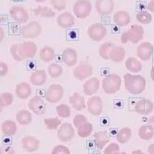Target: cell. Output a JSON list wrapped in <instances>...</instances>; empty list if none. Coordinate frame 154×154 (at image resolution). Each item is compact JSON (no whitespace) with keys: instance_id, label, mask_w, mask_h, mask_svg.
I'll return each mask as SVG.
<instances>
[{"instance_id":"9a60e30c","label":"cell","mask_w":154,"mask_h":154,"mask_svg":"<svg viewBox=\"0 0 154 154\" xmlns=\"http://www.w3.org/2000/svg\"><path fill=\"white\" fill-rule=\"evenodd\" d=\"M40 140L32 136H25L21 139V147L26 151L34 153L39 149Z\"/></svg>"},{"instance_id":"6da1fadb","label":"cell","mask_w":154,"mask_h":154,"mask_svg":"<svg viewBox=\"0 0 154 154\" xmlns=\"http://www.w3.org/2000/svg\"><path fill=\"white\" fill-rule=\"evenodd\" d=\"M125 89L132 95H139L146 88V80L138 74L125 73Z\"/></svg>"},{"instance_id":"83f0119b","label":"cell","mask_w":154,"mask_h":154,"mask_svg":"<svg viewBox=\"0 0 154 154\" xmlns=\"http://www.w3.org/2000/svg\"><path fill=\"white\" fill-rule=\"evenodd\" d=\"M125 50L123 47L121 46H115L109 55V60L114 62H122L125 60Z\"/></svg>"},{"instance_id":"1f68e13d","label":"cell","mask_w":154,"mask_h":154,"mask_svg":"<svg viewBox=\"0 0 154 154\" xmlns=\"http://www.w3.org/2000/svg\"><path fill=\"white\" fill-rule=\"evenodd\" d=\"M39 55H40V59L46 63H48L50 62L51 60H54L55 58V51L54 49L49 47V46H46L40 49V52H39Z\"/></svg>"},{"instance_id":"603a6c76","label":"cell","mask_w":154,"mask_h":154,"mask_svg":"<svg viewBox=\"0 0 154 154\" xmlns=\"http://www.w3.org/2000/svg\"><path fill=\"white\" fill-rule=\"evenodd\" d=\"M130 15L125 10H120L113 15V23L120 27L127 26L130 23Z\"/></svg>"},{"instance_id":"7402d4cb","label":"cell","mask_w":154,"mask_h":154,"mask_svg":"<svg viewBox=\"0 0 154 154\" xmlns=\"http://www.w3.org/2000/svg\"><path fill=\"white\" fill-rule=\"evenodd\" d=\"M94 143L95 146L102 149L106 147V145H108L109 143V137L108 135V133L106 131H98L95 134L94 136Z\"/></svg>"},{"instance_id":"7dc6e473","label":"cell","mask_w":154,"mask_h":154,"mask_svg":"<svg viewBox=\"0 0 154 154\" xmlns=\"http://www.w3.org/2000/svg\"><path fill=\"white\" fill-rule=\"evenodd\" d=\"M0 154H15V149L10 146H2L0 149Z\"/></svg>"},{"instance_id":"d6986e66","label":"cell","mask_w":154,"mask_h":154,"mask_svg":"<svg viewBox=\"0 0 154 154\" xmlns=\"http://www.w3.org/2000/svg\"><path fill=\"white\" fill-rule=\"evenodd\" d=\"M57 23L60 28H71L75 23L74 16L69 11H65L63 13H60L58 16Z\"/></svg>"},{"instance_id":"ffe728a7","label":"cell","mask_w":154,"mask_h":154,"mask_svg":"<svg viewBox=\"0 0 154 154\" xmlns=\"http://www.w3.org/2000/svg\"><path fill=\"white\" fill-rule=\"evenodd\" d=\"M100 88V80L97 77H92V78L86 80L83 85L84 94L86 96H92Z\"/></svg>"},{"instance_id":"680465c9","label":"cell","mask_w":154,"mask_h":154,"mask_svg":"<svg viewBox=\"0 0 154 154\" xmlns=\"http://www.w3.org/2000/svg\"></svg>"},{"instance_id":"5bb4252c","label":"cell","mask_w":154,"mask_h":154,"mask_svg":"<svg viewBox=\"0 0 154 154\" xmlns=\"http://www.w3.org/2000/svg\"><path fill=\"white\" fill-rule=\"evenodd\" d=\"M153 54V46L149 42H143L139 44V46L137 48V55L141 60L147 61L149 60Z\"/></svg>"},{"instance_id":"9c48e42d","label":"cell","mask_w":154,"mask_h":154,"mask_svg":"<svg viewBox=\"0 0 154 154\" xmlns=\"http://www.w3.org/2000/svg\"><path fill=\"white\" fill-rule=\"evenodd\" d=\"M9 16L17 23H26L29 20L27 10L20 6H13L9 8Z\"/></svg>"},{"instance_id":"4dcf8cb0","label":"cell","mask_w":154,"mask_h":154,"mask_svg":"<svg viewBox=\"0 0 154 154\" xmlns=\"http://www.w3.org/2000/svg\"><path fill=\"white\" fill-rule=\"evenodd\" d=\"M132 137V130L129 127H123L118 131L116 139L120 144H125Z\"/></svg>"},{"instance_id":"4fadbf2b","label":"cell","mask_w":154,"mask_h":154,"mask_svg":"<svg viewBox=\"0 0 154 154\" xmlns=\"http://www.w3.org/2000/svg\"><path fill=\"white\" fill-rule=\"evenodd\" d=\"M135 112L141 115H148L154 109V104L151 100L147 98H141L134 106Z\"/></svg>"},{"instance_id":"8fae6325","label":"cell","mask_w":154,"mask_h":154,"mask_svg":"<svg viewBox=\"0 0 154 154\" xmlns=\"http://www.w3.org/2000/svg\"><path fill=\"white\" fill-rule=\"evenodd\" d=\"M75 135V131L74 128L72 126V125H71L70 123H64L62 124L57 133V137L61 141V142H69L71 141Z\"/></svg>"},{"instance_id":"bcb514c9","label":"cell","mask_w":154,"mask_h":154,"mask_svg":"<svg viewBox=\"0 0 154 154\" xmlns=\"http://www.w3.org/2000/svg\"><path fill=\"white\" fill-rule=\"evenodd\" d=\"M8 66L6 62L1 61L0 62V75L1 77H4L8 74Z\"/></svg>"},{"instance_id":"f907efd6","label":"cell","mask_w":154,"mask_h":154,"mask_svg":"<svg viewBox=\"0 0 154 154\" xmlns=\"http://www.w3.org/2000/svg\"><path fill=\"white\" fill-rule=\"evenodd\" d=\"M148 150H149V154H154V143H152V144H150L149 146Z\"/></svg>"},{"instance_id":"11a10c76","label":"cell","mask_w":154,"mask_h":154,"mask_svg":"<svg viewBox=\"0 0 154 154\" xmlns=\"http://www.w3.org/2000/svg\"><path fill=\"white\" fill-rule=\"evenodd\" d=\"M115 154H126V153H125V152H120V151H119V152H117V153H115Z\"/></svg>"},{"instance_id":"e0dca14e","label":"cell","mask_w":154,"mask_h":154,"mask_svg":"<svg viewBox=\"0 0 154 154\" xmlns=\"http://www.w3.org/2000/svg\"><path fill=\"white\" fill-rule=\"evenodd\" d=\"M29 109L36 115H42L45 113V102L40 97H32L28 102Z\"/></svg>"},{"instance_id":"5b68a950","label":"cell","mask_w":154,"mask_h":154,"mask_svg":"<svg viewBox=\"0 0 154 154\" xmlns=\"http://www.w3.org/2000/svg\"><path fill=\"white\" fill-rule=\"evenodd\" d=\"M64 95V88L58 84L50 85L45 93L46 100L49 103H57L61 100Z\"/></svg>"},{"instance_id":"836d02e7","label":"cell","mask_w":154,"mask_h":154,"mask_svg":"<svg viewBox=\"0 0 154 154\" xmlns=\"http://www.w3.org/2000/svg\"><path fill=\"white\" fill-rule=\"evenodd\" d=\"M114 47L115 45L112 42H106L102 44L98 48V54H100V58L103 60H109V55H111V52Z\"/></svg>"},{"instance_id":"2e32d148","label":"cell","mask_w":154,"mask_h":154,"mask_svg":"<svg viewBox=\"0 0 154 154\" xmlns=\"http://www.w3.org/2000/svg\"><path fill=\"white\" fill-rule=\"evenodd\" d=\"M114 3L112 0H97L96 2L97 12L100 16H108L113 11Z\"/></svg>"},{"instance_id":"ba28073f","label":"cell","mask_w":154,"mask_h":154,"mask_svg":"<svg viewBox=\"0 0 154 154\" xmlns=\"http://www.w3.org/2000/svg\"><path fill=\"white\" fill-rule=\"evenodd\" d=\"M19 51L23 60H30L35 57L37 52V46L35 43L32 41L23 42L19 45Z\"/></svg>"},{"instance_id":"60d3db41","label":"cell","mask_w":154,"mask_h":154,"mask_svg":"<svg viewBox=\"0 0 154 154\" xmlns=\"http://www.w3.org/2000/svg\"><path fill=\"white\" fill-rule=\"evenodd\" d=\"M19 45L20 44H13V45L10 46V54H11L12 58L17 60V61H21L23 60V59L21 58L20 54V51H19Z\"/></svg>"},{"instance_id":"816d5d0a","label":"cell","mask_w":154,"mask_h":154,"mask_svg":"<svg viewBox=\"0 0 154 154\" xmlns=\"http://www.w3.org/2000/svg\"><path fill=\"white\" fill-rule=\"evenodd\" d=\"M0 35H1V36H0V40L3 41L4 37H5V32H4V29H3V27H0Z\"/></svg>"},{"instance_id":"c3c4849f","label":"cell","mask_w":154,"mask_h":154,"mask_svg":"<svg viewBox=\"0 0 154 154\" xmlns=\"http://www.w3.org/2000/svg\"><path fill=\"white\" fill-rule=\"evenodd\" d=\"M148 9L150 12L154 13V0H151V1L148 3Z\"/></svg>"},{"instance_id":"8992f818","label":"cell","mask_w":154,"mask_h":154,"mask_svg":"<svg viewBox=\"0 0 154 154\" xmlns=\"http://www.w3.org/2000/svg\"><path fill=\"white\" fill-rule=\"evenodd\" d=\"M92 10V5L87 0H78L74 3L73 14L79 19H85L89 16Z\"/></svg>"},{"instance_id":"30bf717a","label":"cell","mask_w":154,"mask_h":154,"mask_svg":"<svg viewBox=\"0 0 154 154\" xmlns=\"http://www.w3.org/2000/svg\"><path fill=\"white\" fill-rule=\"evenodd\" d=\"M93 73V67L88 64L83 62L79 65H77L73 70V76L77 80L84 81L90 77Z\"/></svg>"},{"instance_id":"d6a6232c","label":"cell","mask_w":154,"mask_h":154,"mask_svg":"<svg viewBox=\"0 0 154 154\" xmlns=\"http://www.w3.org/2000/svg\"><path fill=\"white\" fill-rule=\"evenodd\" d=\"M32 11L35 16H41L43 18H53L55 16V12L48 6H38L36 8L32 9Z\"/></svg>"},{"instance_id":"f546056e","label":"cell","mask_w":154,"mask_h":154,"mask_svg":"<svg viewBox=\"0 0 154 154\" xmlns=\"http://www.w3.org/2000/svg\"><path fill=\"white\" fill-rule=\"evenodd\" d=\"M125 68L130 72H139L142 70V64L141 62L133 57H130L125 60Z\"/></svg>"},{"instance_id":"44dd1931","label":"cell","mask_w":154,"mask_h":154,"mask_svg":"<svg viewBox=\"0 0 154 154\" xmlns=\"http://www.w3.org/2000/svg\"><path fill=\"white\" fill-rule=\"evenodd\" d=\"M15 94L19 98L26 100L32 94V87L26 82H21L18 84L15 87Z\"/></svg>"},{"instance_id":"f5cc1de1","label":"cell","mask_w":154,"mask_h":154,"mask_svg":"<svg viewBox=\"0 0 154 154\" xmlns=\"http://www.w3.org/2000/svg\"><path fill=\"white\" fill-rule=\"evenodd\" d=\"M132 154H145V153L140 149H137V150L132 151Z\"/></svg>"},{"instance_id":"cb8c5ba5","label":"cell","mask_w":154,"mask_h":154,"mask_svg":"<svg viewBox=\"0 0 154 154\" xmlns=\"http://www.w3.org/2000/svg\"><path fill=\"white\" fill-rule=\"evenodd\" d=\"M47 81V72L44 70H37L30 75V82L32 85L41 86Z\"/></svg>"},{"instance_id":"ac0fdd59","label":"cell","mask_w":154,"mask_h":154,"mask_svg":"<svg viewBox=\"0 0 154 154\" xmlns=\"http://www.w3.org/2000/svg\"><path fill=\"white\" fill-rule=\"evenodd\" d=\"M62 60L68 67H72V66L76 65L77 60H78L76 50L72 48H65L62 52Z\"/></svg>"},{"instance_id":"9f6ffc18","label":"cell","mask_w":154,"mask_h":154,"mask_svg":"<svg viewBox=\"0 0 154 154\" xmlns=\"http://www.w3.org/2000/svg\"><path fill=\"white\" fill-rule=\"evenodd\" d=\"M35 154H40V153H35Z\"/></svg>"},{"instance_id":"52a82bcc","label":"cell","mask_w":154,"mask_h":154,"mask_svg":"<svg viewBox=\"0 0 154 154\" xmlns=\"http://www.w3.org/2000/svg\"><path fill=\"white\" fill-rule=\"evenodd\" d=\"M107 35V28L102 23H93L87 29V35L93 41L100 42Z\"/></svg>"},{"instance_id":"f1b7e54d","label":"cell","mask_w":154,"mask_h":154,"mask_svg":"<svg viewBox=\"0 0 154 154\" xmlns=\"http://www.w3.org/2000/svg\"><path fill=\"white\" fill-rule=\"evenodd\" d=\"M138 137L143 140H149L154 137V128L149 125H143L138 129Z\"/></svg>"},{"instance_id":"ab89813d","label":"cell","mask_w":154,"mask_h":154,"mask_svg":"<svg viewBox=\"0 0 154 154\" xmlns=\"http://www.w3.org/2000/svg\"><path fill=\"white\" fill-rule=\"evenodd\" d=\"M136 18H137V20L138 21V23H142V24H149L152 20L151 14L147 12V11H139L137 14Z\"/></svg>"},{"instance_id":"d4e9b609","label":"cell","mask_w":154,"mask_h":154,"mask_svg":"<svg viewBox=\"0 0 154 154\" xmlns=\"http://www.w3.org/2000/svg\"><path fill=\"white\" fill-rule=\"evenodd\" d=\"M1 132L6 137H12L17 132V125L11 120H6L1 125Z\"/></svg>"},{"instance_id":"f6af8a7d","label":"cell","mask_w":154,"mask_h":154,"mask_svg":"<svg viewBox=\"0 0 154 154\" xmlns=\"http://www.w3.org/2000/svg\"><path fill=\"white\" fill-rule=\"evenodd\" d=\"M52 154H71V151L64 145H57L53 148Z\"/></svg>"},{"instance_id":"db71d44e","label":"cell","mask_w":154,"mask_h":154,"mask_svg":"<svg viewBox=\"0 0 154 154\" xmlns=\"http://www.w3.org/2000/svg\"><path fill=\"white\" fill-rule=\"evenodd\" d=\"M150 78L154 82V67H152L151 68V71H150Z\"/></svg>"},{"instance_id":"f35d334b","label":"cell","mask_w":154,"mask_h":154,"mask_svg":"<svg viewBox=\"0 0 154 154\" xmlns=\"http://www.w3.org/2000/svg\"><path fill=\"white\" fill-rule=\"evenodd\" d=\"M56 112L61 118H69L71 116V108L66 104H60L56 108Z\"/></svg>"},{"instance_id":"7c38bea8","label":"cell","mask_w":154,"mask_h":154,"mask_svg":"<svg viewBox=\"0 0 154 154\" xmlns=\"http://www.w3.org/2000/svg\"><path fill=\"white\" fill-rule=\"evenodd\" d=\"M87 111H88L92 115L98 116L100 115L103 112V102L100 97L94 96L91 97L86 104Z\"/></svg>"},{"instance_id":"7bdbcfd3","label":"cell","mask_w":154,"mask_h":154,"mask_svg":"<svg viewBox=\"0 0 154 154\" xmlns=\"http://www.w3.org/2000/svg\"><path fill=\"white\" fill-rule=\"evenodd\" d=\"M85 123H87V118L83 114H76L73 118V125L77 129Z\"/></svg>"},{"instance_id":"4316f807","label":"cell","mask_w":154,"mask_h":154,"mask_svg":"<svg viewBox=\"0 0 154 154\" xmlns=\"http://www.w3.org/2000/svg\"><path fill=\"white\" fill-rule=\"evenodd\" d=\"M16 120L20 125H28L32 123V115L27 109H20L16 114Z\"/></svg>"},{"instance_id":"b9f144b4","label":"cell","mask_w":154,"mask_h":154,"mask_svg":"<svg viewBox=\"0 0 154 154\" xmlns=\"http://www.w3.org/2000/svg\"><path fill=\"white\" fill-rule=\"evenodd\" d=\"M50 4L58 11H62L67 7V2L65 0H52L50 1Z\"/></svg>"},{"instance_id":"d590c367","label":"cell","mask_w":154,"mask_h":154,"mask_svg":"<svg viewBox=\"0 0 154 154\" xmlns=\"http://www.w3.org/2000/svg\"><path fill=\"white\" fill-rule=\"evenodd\" d=\"M92 131H93L92 124L87 122L77 129V135L80 137H87L92 134Z\"/></svg>"},{"instance_id":"3957f363","label":"cell","mask_w":154,"mask_h":154,"mask_svg":"<svg viewBox=\"0 0 154 154\" xmlns=\"http://www.w3.org/2000/svg\"><path fill=\"white\" fill-rule=\"evenodd\" d=\"M122 79L118 74H108L102 80V88L106 94L112 95L121 88Z\"/></svg>"},{"instance_id":"7a4b0ae2","label":"cell","mask_w":154,"mask_h":154,"mask_svg":"<svg viewBox=\"0 0 154 154\" xmlns=\"http://www.w3.org/2000/svg\"><path fill=\"white\" fill-rule=\"evenodd\" d=\"M143 36H144L143 27L138 24H134L126 32H123V35H121V42L123 44H127V42L137 44L140 40H142Z\"/></svg>"},{"instance_id":"484cf974","label":"cell","mask_w":154,"mask_h":154,"mask_svg":"<svg viewBox=\"0 0 154 154\" xmlns=\"http://www.w3.org/2000/svg\"><path fill=\"white\" fill-rule=\"evenodd\" d=\"M69 101L72 107L76 111H82V109L86 108V103L84 97L80 96V94L78 93H74L72 97H70Z\"/></svg>"},{"instance_id":"681fc988","label":"cell","mask_w":154,"mask_h":154,"mask_svg":"<svg viewBox=\"0 0 154 154\" xmlns=\"http://www.w3.org/2000/svg\"><path fill=\"white\" fill-rule=\"evenodd\" d=\"M148 125H151L154 128V115L149 118V120H148Z\"/></svg>"},{"instance_id":"e575fe53","label":"cell","mask_w":154,"mask_h":154,"mask_svg":"<svg viewBox=\"0 0 154 154\" xmlns=\"http://www.w3.org/2000/svg\"><path fill=\"white\" fill-rule=\"evenodd\" d=\"M13 103V95L9 92H3L0 95V106L1 109L8 107Z\"/></svg>"},{"instance_id":"8d00e7d4","label":"cell","mask_w":154,"mask_h":154,"mask_svg":"<svg viewBox=\"0 0 154 154\" xmlns=\"http://www.w3.org/2000/svg\"><path fill=\"white\" fill-rule=\"evenodd\" d=\"M48 72L52 78H58L62 74L63 69L60 65L57 63H52L48 67Z\"/></svg>"},{"instance_id":"ee69618b","label":"cell","mask_w":154,"mask_h":154,"mask_svg":"<svg viewBox=\"0 0 154 154\" xmlns=\"http://www.w3.org/2000/svg\"><path fill=\"white\" fill-rule=\"evenodd\" d=\"M120 151V146L117 143H109L104 149V154H115Z\"/></svg>"},{"instance_id":"6f0895ef","label":"cell","mask_w":154,"mask_h":154,"mask_svg":"<svg viewBox=\"0 0 154 154\" xmlns=\"http://www.w3.org/2000/svg\"><path fill=\"white\" fill-rule=\"evenodd\" d=\"M153 60H154V58H153Z\"/></svg>"},{"instance_id":"74e56055","label":"cell","mask_w":154,"mask_h":154,"mask_svg":"<svg viewBox=\"0 0 154 154\" xmlns=\"http://www.w3.org/2000/svg\"><path fill=\"white\" fill-rule=\"evenodd\" d=\"M44 123H45V125L48 130H56V129H58V127H60L62 125L61 121L56 117L46 118L45 120H44Z\"/></svg>"},{"instance_id":"277c9868","label":"cell","mask_w":154,"mask_h":154,"mask_svg":"<svg viewBox=\"0 0 154 154\" xmlns=\"http://www.w3.org/2000/svg\"><path fill=\"white\" fill-rule=\"evenodd\" d=\"M42 32V27L38 21L32 20L20 28V35L23 38L34 39L38 37Z\"/></svg>"}]
</instances>
